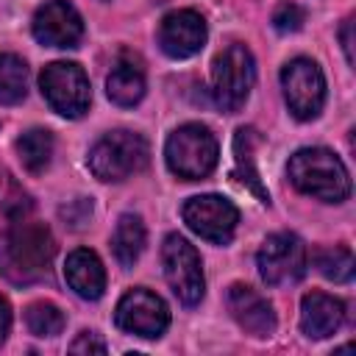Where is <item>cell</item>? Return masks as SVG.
<instances>
[{"mask_svg": "<svg viewBox=\"0 0 356 356\" xmlns=\"http://www.w3.org/2000/svg\"><path fill=\"white\" fill-rule=\"evenodd\" d=\"M150 147L142 134L134 131H108L89 150V170L100 181H125L147 167Z\"/></svg>", "mask_w": 356, "mask_h": 356, "instance_id": "obj_3", "label": "cell"}, {"mask_svg": "<svg viewBox=\"0 0 356 356\" xmlns=\"http://www.w3.org/2000/svg\"><path fill=\"white\" fill-rule=\"evenodd\" d=\"M17 156L28 172H42L53 159V134L47 128H31L17 139Z\"/></svg>", "mask_w": 356, "mask_h": 356, "instance_id": "obj_20", "label": "cell"}, {"mask_svg": "<svg viewBox=\"0 0 356 356\" xmlns=\"http://www.w3.org/2000/svg\"><path fill=\"white\" fill-rule=\"evenodd\" d=\"M8 328H11V306H8V300L0 295V345H3L6 337H8Z\"/></svg>", "mask_w": 356, "mask_h": 356, "instance_id": "obj_28", "label": "cell"}, {"mask_svg": "<svg viewBox=\"0 0 356 356\" xmlns=\"http://www.w3.org/2000/svg\"><path fill=\"white\" fill-rule=\"evenodd\" d=\"M181 214H184V222L200 239H209L214 245L231 242V236L236 231V222H239L236 206L228 197H222V195H197V197H189L184 203Z\"/></svg>", "mask_w": 356, "mask_h": 356, "instance_id": "obj_10", "label": "cell"}, {"mask_svg": "<svg viewBox=\"0 0 356 356\" xmlns=\"http://www.w3.org/2000/svg\"><path fill=\"white\" fill-rule=\"evenodd\" d=\"M256 264L264 284H295L306 273V248L295 234H270L256 253Z\"/></svg>", "mask_w": 356, "mask_h": 356, "instance_id": "obj_9", "label": "cell"}, {"mask_svg": "<svg viewBox=\"0 0 356 356\" xmlns=\"http://www.w3.org/2000/svg\"><path fill=\"white\" fill-rule=\"evenodd\" d=\"M339 39H342V50H345V58L348 64H353V19L348 17L342 31H339Z\"/></svg>", "mask_w": 356, "mask_h": 356, "instance_id": "obj_27", "label": "cell"}, {"mask_svg": "<svg viewBox=\"0 0 356 356\" xmlns=\"http://www.w3.org/2000/svg\"><path fill=\"white\" fill-rule=\"evenodd\" d=\"M106 95L117 106H136L142 100V95H145V72H142L136 58L122 56L111 67V72L106 78Z\"/></svg>", "mask_w": 356, "mask_h": 356, "instance_id": "obj_17", "label": "cell"}, {"mask_svg": "<svg viewBox=\"0 0 356 356\" xmlns=\"http://www.w3.org/2000/svg\"><path fill=\"white\" fill-rule=\"evenodd\" d=\"M39 86L53 111L64 117H81L89 108L92 89L86 72L72 61H53L42 70Z\"/></svg>", "mask_w": 356, "mask_h": 356, "instance_id": "obj_6", "label": "cell"}, {"mask_svg": "<svg viewBox=\"0 0 356 356\" xmlns=\"http://www.w3.org/2000/svg\"><path fill=\"white\" fill-rule=\"evenodd\" d=\"M28 95V64L14 53H0V103L14 106Z\"/></svg>", "mask_w": 356, "mask_h": 356, "instance_id": "obj_21", "label": "cell"}, {"mask_svg": "<svg viewBox=\"0 0 356 356\" xmlns=\"http://www.w3.org/2000/svg\"><path fill=\"white\" fill-rule=\"evenodd\" d=\"M256 64L245 44H228L211 64V95L222 111H239L253 89Z\"/></svg>", "mask_w": 356, "mask_h": 356, "instance_id": "obj_5", "label": "cell"}, {"mask_svg": "<svg viewBox=\"0 0 356 356\" xmlns=\"http://www.w3.org/2000/svg\"><path fill=\"white\" fill-rule=\"evenodd\" d=\"M225 306L231 317L250 337H270L275 331V312L267 298H261L248 284H231L225 292Z\"/></svg>", "mask_w": 356, "mask_h": 356, "instance_id": "obj_14", "label": "cell"}, {"mask_svg": "<svg viewBox=\"0 0 356 356\" xmlns=\"http://www.w3.org/2000/svg\"><path fill=\"white\" fill-rule=\"evenodd\" d=\"M164 159L172 175L184 181H200L217 167V139L206 125L186 122L170 134Z\"/></svg>", "mask_w": 356, "mask_h": 356, "instance_id": "obj_4", "label": "cell"}, {"mask_svg": "<svg viewBox=\"0 0 356 356\" xmlns=\"http://www.w3.org/2000/svg\"><path fill=\"white\" fill-rule=\"evenodd\" d=\"M56 256V242L47 225L14 220V225L0 234V270L14 284H36L50 275Z\"/></svg>", "mask_w": 356, "mask_h": 356, "instance_id": "obj_1", "label": "cell"}, {"mask_svg": "<svg viewBox=\"0 0 356 356\" xmlns=\"http://www.w3.org/2000/svg\"><path fill=\"white\" fill-rule=\"evenodd\" d=\"M281 89L298 120H314L325 103V78L312 58H292L281 70Z\"/></svg>", "mask_w": 356, "mask_h": 356, "instance_id": "obj_8", "label": "cell"}, {"mask_svg": "<svg viewBox=\"0 0 356 356\" xmlns=\"http://www.w3.org/2000/svg\"><path fill=\"white\" fill-rule=\"evenodd\" d=\"M64 278L70 289L83 300H97L106 289V270L95 250L78 248L64 261Z\"/></svg>", "mask_w": 356, "mask_h": 356, "instance_id": "obj_16", "label": "cell"}, {"mask_svg": "<svg viewBox=\"0 0 356 356\" xmlns=\"http://www.w3.org/2000/svg\"><path fill=\"white\" fill-rule=\"evenodd\" d=\"M303 22H306V11L300 6H295V3H289V0L278 3L275 11H273V25L281 33H295V31L303 28Z\"/></svg>", "mask_w": 356, "mask_h": 356, "instance_id": "obj_24", "label": "cell"}, {"mask_svg": "<svg viewBox=\"0 0 356 356\" xmlns=\"http://www.w3.org/2000/svg\"><path fill=\"white\" fill-rule=\"evenodd\" d=\"M145 222L139 214H122L114 225V236H111V250H114V259L122 264V267H134L136 259L142 256L145 250Z\"/></svg>", "mask_w": 356, "mask_h": 356, "instance_id": "obj_19", "label": "cell"}, {"mask_svg": "<svg viewBox=\"0 0 356 356\" xmlns=\"http://www.w3.org/2000/svg\"><path fill=\"white\" fill-rule=\"evenodd\" d=\"M25 323L33 337H56L64 328V314L53 303H33L25 312Z\"/></svg>", "mask_w": 356, "mask_h": 356, "instance_id": "obj_23", "label": "cell"}, {"mask_svg": "<svg viewBox=\"0 0 356 356\" xmlns=\"http://www.w3.org/2000/svg\"><path fill=\"white\" fill-rule=\"evenodd\" d=\"M72 353H106V342L95 331H81L78 339L70 345Z\"/></svg>", "mask_w": 356, "mask_h": 356, "instance_id": "obj_26", "label": "cell"}, {"mask_svg": "<svg viewBox=\"0 0 356 356\" xmlns=\"http://www.w3.org/2000/svg\"><path fill=\"white\" fill-rule=\"evenodd\" d=\"M33 36L47 47H75L83 36V19L67 0H47L33 14Z\"/></svg>", "mask_w": 356, "mask_h": 356, "instance_id": "obj_12", "label": "cell"}, {"mask_svg": "<svg viewBox=\"0 0 356 356\" xmlns=\"http://www.w3.org/2000/svg\"><path fill=\"white\" fill-rule=\"evenodd\" d=\"M289 181L303 195L325 203H339L350 195V178L339 156L328 147H303L286 164Z\"/></svg>", "mask_w": 356, "mask_h": 356, "instance_id": "obj_2", "label": "cell"}, {"mask_svg": "<svg viewBox=\"0 0 356 356\" xmlns=\"http://www.w3.org/2000/svg\"><path fill=\"white\" fill-rule=\"evenodd\" d=\"M61 217L70 222V225H83L89 217H92V200H86V197H78V200H72L70 206H64L61 209Z\"/></svg>", "mask_w": 356, "mask_h": 356, "instance_id": "obj_25", "label": "cell"}, {"mask_svg": "<svg viewBox=\"0 0 356 356\" xmlns=\"http://www.w3.org/2000/svg\"><path fill=\"white\" fill-rule=\"evenodd\" d=\"M256 145H259L256 128H239V131L234 134L236 178H239L261 203H270V192L261 186V178H259V170H256Z\"/></svg>", "mask_w": 356, "mask_h": 356, "instance_id": "obj_18", "label": "cell"}, {"mask_svg": "<svg viewBox=\"0 0 356 356\" xmlns=\"http://www.w3.org/2000/svg\"><path fill=\"white\" fill-rule=\"evenodd\" d=\"M117 325L134 337H161L170 325V309L167 303L150 292V289H131L120 298L117 303V314H114Z\"/></svg>", "mask_w": 356, "mask_h": 356, "instance_id": "obj_11", "label": "cell"}, {"mask_svg": "<svg viewBox=\"0 0 356 356\" xmlns=\"http://www.w3.org/2000/svg\"><path fill=\"white\" fill-rule=\"evenodd\" d=\"M314 267L320 270V275H325L328 281L345 284L353 278V253L342 245L334 248H320L314 253Z\"/></svg>", "mask_w": 356, "mask_h": 356, "instance_id": "obj_22", "label": "cell"}, {"mask_svg": "<svg viewBox=\"0 0 356 356\" xmlns=\"http://www.w3.org/2000/svg\"><path fill=\"white\" fill-rule=\"evenodd\" d=\"M345 320V303L325 292H309L300 300V328L312 339H325L339 331Z\"/></svg>", "mask_w": 356, "mask_h": 356, "instance_id": "obj_15", "label": "cell"}, {"mask_svg": "<svg viewBox=\"0 0 356 356\" xmlns=\"http://www.w3.org/2000/svg\"><path fill=\"white\" fill-rule=\"evenodd\" d=\"M159 44L170 58H189L206 44V19L192 8L170 11L159 25Z\"/></svg>", "mask_w": 356, "mask_h": 356, "instance_id": "obj_13", "label": "cell"}, {"mask_svg": "<svg viewBox=\"0 0 356 356\" xmlns=\"http://www.w3.org/2000/svg\"><path fill=\"white\" fill-rule=\"evenodd\" d=\"M161 264H164V278L178 295L184 306L200 303L206 292V278H203V264L197 250L178 234H170L161 245Z\"/></svg>", "mask_w": 356, "mask_h": 356, "instance_id": "obj_7", "label": "cell"}]
</instances>
